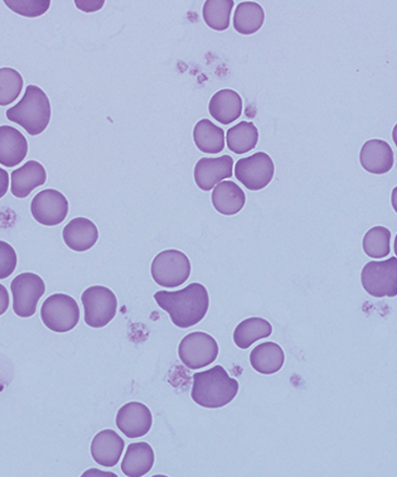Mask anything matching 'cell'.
I'll list each match as a JSON object with an SVG mask.
<instances>
[{"label":"cell","mask_w":397,"mask_h":477,"mask_svg":"<svg viewBox=\"0 0 397 477\" xmlns=\"http://www.w3.org/2000/svg\"><path fill=\"white\" fill-rule=\"evenodd\" d=\"M212 204L219 214L235 215L244 209L245 191L235 182H221L212 192Z\"/></svg>","instance_id":"ffe728a7"},{"label":"cell","mask_w":397,"mask_h":477,"mask_svg":"<svg viewBox=\"0 0 397 477\" xmlns=\"http://www.w3.org/2000/svg\"><path fill=\"white\" fill-rule=\"evenodd\" d=\"M62 238L71 250L84 253L98 242L99 230L91 220L76 218L65 226L62 230Z\"/></svg>","instance_id":"2e32d148"},{"label":"cell","mask_w":397,"mask_h":477,"mask_svg":"<svg viewBox=\"0 0 397 477\" xmlns=\"http://www.w3.org/2000/svg\"><path fill=\"white\" fill-rule=\"evenodd\" d=\"M11 287L14 314L20 318H30L36 314L38 301L46 291L43 279L36 273H21L13 279Z\"/></svg>","instance_id":"9c48e42d"},{"label":"cell","mask_w":397,"mask_h":477,"mask_svg":"<svg viewBox=\"0 0 397 477\" xmlns=\"http://www.w3.org/2000/svg\"><path fill=\"white\" fill-rule=\"evenodd\" d=\"M85 308V321L91 327H103L114 319L117 312L118 302L109 287L94 286L82 294Z\"/></svg>","instance_id":"8992f818"},{"label":"cell","mask_w":397,"mask_h":477,"mask_svg":"<svg viewBox=\"0 0 397 477\" xmlns=\"http://www.w3.org/2000/svg\"><path fill=\"white\" fill-rule=\"evenodd\" d=\"M227 148L236 154L253 151L259 141L258 128L254 123L241 122L227 130Z\"/></svg>","instance_id":"484cf974"},{"label":"cell","mask_w":397,"mask_h":477,"mask_svg":"<svg viewBox=\"0 0 397 477\" xmlns=\"http://www.w3.org/2000/svg\"><path fill=\"white\" fill-rule=\"evenodd\" d=\"M75 3L76 6L79 8L80 11L85 12L86 13L100 11V9L103 7L105 4L103 0H101V2H99V0H95V2H84V0H82V2H79V0H77V2Z\"/></svg>","instance_id":"1f68e13d"},{"label":"cell","mask_w":397,"mask_h":477,"mask_svg":"<svg viewBox=\"0 0 397 477\" xmlns=\"http://www.w3.org/2000/svg\"><path fill=\"white\" fill-rule=\"evenodd\" d=\"M6 117L11 122L20 125L31 136H37L50 125L52 117L50 99L38 86L28 85L20 102L8 109Z\"/></svg>","instance_id":"3957f363"},{"label":"cell","mask_w":397,"mask_h":477,"mask_svg":"<svg viewBox=\"0 0 397 477\" xmlns=\"http://www.w3.org/2000/svg\"><path fill=\"white\" fill-rule=\"evenodd\" d=\"M4 4L13 12L28 18L41 17L51 7L50 0H6Z\"/></svg>","instance_id":"f546056e"},{"label":"cell","mask_w":397,"mask_h":477,"mask_svg":"<svg viewBox=\"0 0 397 477\" xmlns=\"http://www.w3.org/2000/svg\"><path fill=\"white\" fill-rule=\"evenodd\" d=\"M9 303H11V297H9L7 288L3 284H0V316H3L7 311Z\"/></svg>","instance_id":"d6a6232c"},{"label":"cell","mask_w":397,"mask_h":477,"mask_svg":"<svg viewBox=\"0 0 397 477\" xmlns=\"http://www.w3.org/2000/svg\"><path fill=\"white\" fill-rule=\"evenodd\" d=\"M361 164L371 174H386L394 166L393 150L384 140H368L361 148Z\"/></svg>","instance_id":"5bb4252c"},{"label":"cell","mask_w":397,"mask_h":477,"mask_svg":"<svg viewBox=\"0 0 397 477\" xmlns=\"http://www.w3.org/2000/svg\"><path fill=\"white\" fill-rule=\"evenodd\" d=\"M264 19L263 8L258 3H240L234 14L235 30L244 36L255 35L263 28Z\"/></svg>","instance_id":"d4e9b609"},{"label":"cell","mask_w":397,"mask_h":477,"mask_svg":"<svg viewBox=\"0 0 397 477\" xmlns=\"http://www.w3.org/2000/svg\"><path fill=\"white\" fill-rule=\"evenodd\" d=\"M154 300L171 317L173 324L182 329L201 322L210 307L209 293L201 283L189 284L177 292H157Z\"/></svg>","instance_id":"6da1fadb"},{"label":"cell","mask_w":397,"mask_h":477,"mask_svg":"<svg viewBox=\"0 0 397 477\" xmlns=\"http://www.w3.org/2000/svg\"><path fill=\"white\" fill-rule=\"evenodd\" d=\"M16 250L11 244L0 240V279L12 276L17 268Z\"/></svg>","instance_id":"4dcf8cb0"},{"label":"cell","mask_w":397,"mask_h":477,"mask_svg":"<svg viewBox=\"0 0 397 477\" xmlns=\"http://www.w3.org/2000/svg\"><path fill=\"white\" fill-rule=\"evenodd\" d=\"M9 188V174L6 170L0 167V199L6 196Z\"/></svg>","instance_id":"836d02e7"},{"label":"cell","mask_w":397,"mask_h":477,"mask_svg":"<svg viewBox=\"0 0 397 477\" xmlns=\"http://www.w3.org/2000/svg\"><path fill=\"white\" fill-rule=\"evenodd\" d=\"M191 273L190 260L176 249L164 250L154 258L151 274L159 287L174 288L185 283Z\"/></svg>","instance_id":"277c9868"},{"label":"cell","mask_w":397,"mask_h":477,"mask_svg":"<svg viewBox=\"0 0 397 477\" xmlns=\"http://www.w3.org/2000/svg\"><path fill=\"white\" fill-rule=\"evenodd\" d=\"M239 392V384L221 365L193 375L191 398L198 406L220 408L230 404Z\"/></svg>","instance_id":"7a4b0ae2"},{"label":"cell","mask_w":397,"mask_h":477,"mask_svg":"<svg viewBox=\"0 0 397 477\" xmlns=\"http://www.w3.org/2000/svg\"><path fill=\"white\" fill-rule=\"evenodd\" d=\"M46 170L40 162L28 161L12 173V192L17 198H27L36 188L45 184Z\"/></svg>","instance_id":"e0dca14e"},{"label":"cell","mask_w":397,"mask_h":477,"mask_svg":"<svg viewBox=\"0 0 397 477\" xmlns=\"http://www.w3.org/2000/svg\"><path fill=\"white\" fill-rule=\"evenodd\" d=\"M285 363L284 351L274 342L255 346L250 353V364L255 372L263 375H273L282 369Z\"/></svg>","instance_id":"7402d4cb"},{"label":"cell","mask_w":397,"mask_h":477,"mask_svg":"<svg viewBox=\"0 0 397 477\" xmlns=\"http://www.w3.org/2000/svg\"><path fill=\"white\" fill-rule=\"evenodd\" d=\"M125 449V441L113 430L101 431L91 443V455L96 464L113 467L117 465Z\"/></svg>","instance_id":"9a60e30c"},{"label":"cell","mask_w":397,"mask_h":477,"mask_svg":"<svg viewBox=\"0 0 397 477\" xmlns=\"http://www.w3.org/2000/svg\"><path fill=\"white\" fill-rule=\"evenodd\" d=\"M234 4V0H207L202 12L207 27L215 31L227 30Z\"/></svg>","instance_id":"4316f807"},{"label":"cell","mask_w":397,"mask_h":477,"mask_svg":"<svg viewBox=\"0 0 397 477\" xmlns=\"http://www.w3.org/2000/svg\"><path fill=\"white\" fill-rule=\"evenodd\" d=\"M209 112L217 122L230 125L243 114V99L234 90H221L212 96Z\"/></svg>","instance_id":"d6986e66"},{"label":"cell","mask_w":397,"mask_h":477,"mask_svg":"<svg viewBox=\"0 0 397 477\" xmlns=\"http://www.w3.org/2000/svg\"><path fill=\"white\" fill-rule=\"evenodd\" d=\"M155 456L148 442L130 443L126 451L122 471L128 477H142L152 470Z\"/></svg>","instance_id":"44dd1931"},{"label":"cell","mask_w":397,"mask_h":477,"mask_svg":"<svg viewBox=\"0 0 397 477\" xmlns=\"http://www.w3.org/2000/svg\"><path fill=\"white\" fill-rule=\"evenodd\" d=\"M234 160L230 156L202 158L195 167V182L203 191H210L225 178L232 176Z\"/></svg>","instance_id":"4fadbf2b"},{"label":"cell","mask_w":397,"mask_h":477,"mask_svg":"<svg viewBox=\"0 0 397 477\" xmlns=\"http://www.w3.org/2000/svg\"><path fill=\"white\" fill-rule=\"evenodd\" d=\"M23 89V78L16 69H0V106L11 105Z\"/></svg>","instance_id":"f1b7e54d"},{"label":"cell","mask_w":397,"mask_h":477,"mask_svg":"<svg viewBox=\"0 0 397 477\" xmlns=\"http://www.w3.org/2000/svg\"><path fill=\"white\" fill-rule=\"evenodd\" d=\"M41 318L48 329L64 334L77 327L80 320V308L75 298L67 294H54L43 303Z\"/></svg>","instance_id":"5b68a950"},{"label":"cell","mask_w":397,"mask_h":477,"mask_svg":"<svg viewBox=\"0 0 397 477\" xmlns=\"http://www.w3.org/2000/svg\"><path fill=\"white\" fill-rule=\"evenodd\" d=\"M361 284L369 295L395 297L397 295V258L385 262H370L361 271Z\"/></svg>","instance_id":"ba28073f"},{"label":"cell","mask_w":397,"mask_h":477,"mask_svg":"<svg viewBox=\"0 0 397 477\" xmlns=\"http://www.w3.org/2000/svg\"><path fill=\"white\" fill-rule=\"evenodd\" d=\"M193 140L198 150L216 154L225 149V132L210 119H201L193 129Z\"/></svg>","instance_id":"603a6c76"},{"label":"cell","mask_w":397,"mask_h":477,"mask_svg":"<svg viewBox=\"0 0 397 477\" xmlns=\"http://www.w3.org/2000/svg\"><path fill=\"white\" fill-rule=\"evenodd\" d=\"M274 173L272 158L265 152L255 153L236 162L235 176L249 190H263L272 182Z\"/></svg>","instance_id":"30bf717a"},{"label":"cell","mask_w":397,"mask_h":477,"mask_svg":"<svg viewBox=\"0 0 397 477\" xmlns=\"http://www.w3.org/2000/svg\"><path fill=\"white\" fill-rule=\"evenodd\" d=\"M219 344L212 336L196 331L189 334L179 344L178 355L189 369L207 368L219 356Z\"/></svg>","instance_id":"52a82bcc"},{"label":"cell","mask_w":397,"mask_h":477,"mask_svg":"<svg viewBox=\"0 0 397 477\" xmlns=\"http://www.w3.org/2000/svg\"><path fill=\"white\" fill-rule=\"evenodd\" d=\"M391 232L385 226H375L368 230L364 238V252L368 257L380 259L391 253Z\"/></svg>","instance_id":"83f0119b"},{"label":"cell","mask_w":397,"mask_h":477,"mask_svg":"<svg viewBox=\"0 0 397 477\" xmlns=\"http://www.w3.org/2000/svg\"><path fill=\"white\" fill-rule=\"evenodd\" d=\"M28 151V140L17 128L0 126V164L17 166L27 158Z\"/></svg>","instance_id":"ac0fdd59"},{"label":"cell","mask_w":397,"mask_h":477,"mask_svg":"<svg viewBox=\"0 0 397 477\" xmlns=\"http://www.w3.org/2000/svg\"><path fill=\"white\" fill-rule=\"evenodd\" d=\"M152 413L147 406L140 402H129L120 408L116 416V425L126 437L140 438L151 431Z\"/></svg>","instance_id":"7c38bea8"},{"label":"cell","mask_w":397,"mask_h":477,"mask_svg":"<svg viewBox=\"0 0 397 477\" xmlns=\"http://www.w3.org/2000/svg\"><path fill=\"white\" fill-rule=\"evenodd\" d=\"M273 327L263 318H248L241 321L234 331V342L241 350L249 349L255 342L269 338L272 335Z\"/></svg>","instance_id":"cb8c5ba5"},{"label":"cell","mask_w":397,"mask_h":477,"mask_svg":"<svg viewBox=\"0 0 397 477\" xmlns=\"http://www.w3.org/2000/svg\"><path fill=\"white\" fill-rule=\"evenodd\" d=\"M69 211V204L61 192L46 190L34 197L31 202V214L34 220L46 226L60 225Z\"/></svg>","instance_id":"8fae6325"}]
</instances>
